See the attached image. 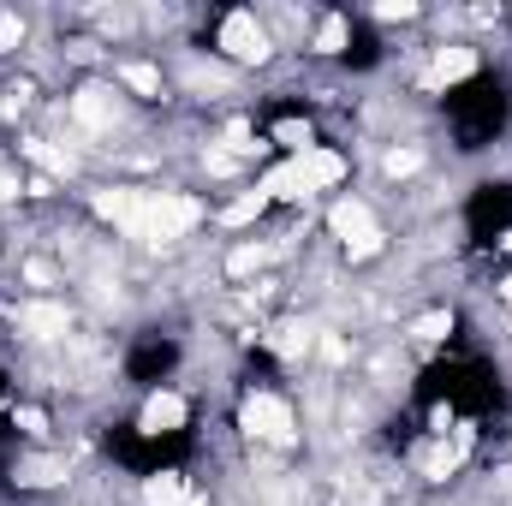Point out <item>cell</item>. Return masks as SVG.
Instances as JSON below:
<instances>
[{"label": "cell", "instance_id": "cell-1", "mask_svg": "<svg viewBox=\"0 0 512 506\" xmlns=\"http://www.w3.org/2000/svg\"><path fill=\"white\" fill-rule=\"evenodd\" d=\"M495 304H501V316H512V268L495 274Z\"/></svg>", "mask_w": 512, "mask_h": 506}]
</instances>
